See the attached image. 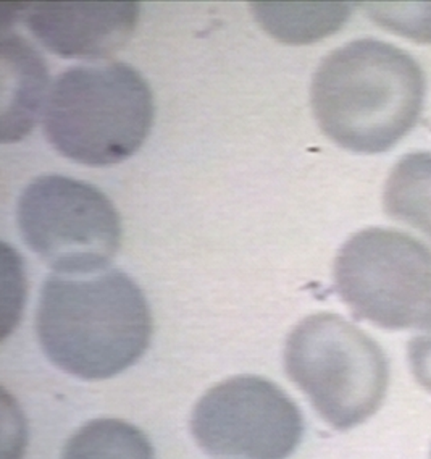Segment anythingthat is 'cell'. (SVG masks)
I'll list each match as a JSON object with an SVG mask.
<instances>
[{"label": "cell", "instance_id": "6da1fadb", "mask_svg": "<svg viewBox=\"0 0 431 459\" xmlns=\"http://www.w3.org/2000/svg\"><path fill=\"white\" fill-rule=\"evenodd\" d=\"M36 333L58 369L104 380L130 369L146 353L152 316L142 290L125 272L57 273L42 285Z\"/></svg>", "mask_w": 431, "mask_h": 459}, {"label": "cell", "instance_id": "7a4b0ae2", "mask_svg": "<svg viewBox=\"0 0 431 459\" xmlns=\"http://www.w3.org/2000/svg\"><path fill=\"white\" fill-rule=\"evenodd\" d=\"M425 100V74L406 50L358 39L330 52L310 86L320 130L342 149L380 154L412 132Z\"/></svg>", "mask_w": 431, "mask_h": 459}, {"label": "cell", "instance_id": "3957f363", "mask_svg": "<svg viewBox=\"0 0 431 459\" xmlns=\"http://www.w3.org/2000/svg\"><path fill=\"white\" fill-rule=\"evenodd\" d=\"M154 98L136 68L116 60L70 66L49 88L44 134L58 154L88 167L120 164L146 141Z\"/></svg>", "mask_w": 431, "mask_h": 459}, {"label": "cell", "instance_id": "277c9868", "mask_svg": "<svg viewBox=\"0 0 431 459\" xmlns=\"http://www.w3.org/2000/svg\"><path fill=\"white\" fill-rule=\"evenodd\" d=\"M285 368L318 414L338 430L372 418L390 382L378 343L332 312L309 316L294 327L286 340Z\"/></svg>", "mask_w": 431, "mask_h": 459}, {"label": "cell", "instance_id": "5b68a950", "mask_svg": "<svg viewBox=\"0 0 431 459\" xmlns=\"http://www.w3.org/2000/svg\"><path fill=\"white\" fill-rule=\"evenodd\" d=\"M334 288L360 320L386 330L431 322V247L398 230H360L338 251Z\"/></svg>", "mask_w": 431, "mask_h": 459}, {"label": "cell", "instance_id": "8992f818", "mask_svg": "<svg viewBox=\"0 0 431 459\" xmlns=\"http://www.w3.org/2000/svg\"><path fill=\"white\" fill-rule=\"evenodd\" d=\"M17 223L26 247L60 275L104 271L122 243V221L94 185L42 175L18 199Z\"/></svg>", "mask_w": 431, "mask_h": 459}, {"label": "cell", "instance_id": "52a82bcc", "mask_svg": "<svg viewBox=\"0 0 431 459\" xmlns=\"http://www.w3.org/2000/svg\"><path fill=\"white\" fill-rule=\"evenodd\" d=\"M191 432L211 458L286 459L301 443L304 419L273 382L237 376L211 386L197 402Z\"/></svg>", "mask_w": 431, "mask_h": 459}, {"label": "cell", "instance_id": "ba28073f", "mask_svg": "<svg viewBox=\"0 0 431 459\" xmlns=\"http://www.w3.org/2000/svg\"><path fill=\"white\" fill-rule=\"evenodd\" d=\"M46 49L62 57L104 60L130 41L136 2H30L18 10Z\"/></svg>", "mask_w": 431, "mask_h": 459}, {"label": "cell", "instance_id": "9c48e42d", "mask_svg": "<svg viewBox=\"0 0 431 459\" xmlns=\"http://www.w3.org/2000/svg\"><path fill=\"white\" fill-rule=\"evenodd\" d=\"M2 141L22 140L33 128L47 99V66L22 36L2 38Z\"/></svg>", "mask_w": 431, "mask_h": 459}, {"label": "cell", "instance_id": "30bf717a", "mask_svg": "<svg viewBox=\"0 0 431 459\" xmlns=\"http://www.w3.org/2000/svg\"><path fill=\"white\" fill-rule=\"evenodd\" d=\"M384 212L431 245V154L410 152L392 167L383 191Z\"/></svg>", "mask_w": 431, "mask_h": 459}, {"label": "cell", "instance_id": "8fae6325", "mask_svg": "<svg viewBox=\"0 0 431 459\" xmlns=\"http://www.w3.org/2000/svg\"><path fill=\"white\" fill-rule=\"evenodd\" d=\"M254 13L267 31L280 41L312 42L340 30L350 15L348 4H253Z\"/></svg>", "mask_w": 431, "mask_h": 459}, {"label": "cell", "instance_id": "7c38bea8", "mask_svg": "<svg viewBox=\"0 0 431 459\" xmlns=\"http://www.w3.org/2000/svg\"><path fill=\"white\" fill-rule=\"evenodd\" d=\"M60 459H155L146 435L118 419H96L78 429Z\"/></svg>", "mask_w": 431, "mask_h": 459}, {"label": "cell", "instance_id": "4fadbf2b", "mask_svg": "<svg viewBox=\"0 0 431 459\" xmlns=\"http://www.w3.org/2000/svg\"><path fill=\"white\" fill-rule=\"evenodd\" d=\"M366 7L375 23L383 28L414 41L431 42L430 2H372Z\"/></svg>", "mask_w": 431, "mask_h": 459}, {"label": "cell", "instance_id": "5bb4252c", "mask_svg": "<svg viewBox=\"0 0 431 459\" xmlns=\"http://www.w3.org/2000/svg\"><path fill=\"white\" fill-rule=\"evenodd\" d=\"M407 353L415 380L431 392V322L410 340Z\"/></svg>", "mask_w": 431, "mask_h": 459}, {"label": "cell", "instance_id": "9a60e30c", "mask_svg": "<svg viewBox=\"0 0 431 459\" xmlns=\"http://www.w3.org/2000/svg\"><path fill=\"white\" fill-rule=\"evenodd\" d=\"M430 459H431V456H430Z\"/></svg>", "mask_w": 431, "mask_h": 459}]
</instances>
